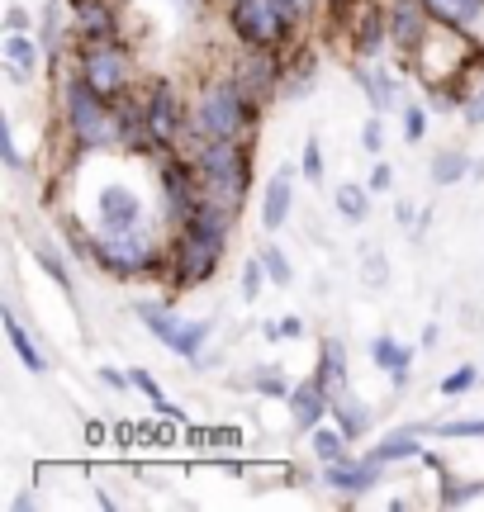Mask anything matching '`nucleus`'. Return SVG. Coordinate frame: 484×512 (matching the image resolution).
<instances>
[{
    "mask_svg": "<svg viewBox=\"0 0 484 512\" xmlns=\"http://www.w3.org/2000/svg\"><path fill=\"white\" fill-rule=\"evenodd\" d=\"M233 219H238V209L209 200V195L195 204V214L176 228V242H171V290H195L219 271L228 238H233Z\"/></svg>",
    "mask_w": 484,
    "mask_h": 512,
    "instance_id": "1",
    "label": "nucleus"
},
{
    "mask_svg": "<svg viewBox=\"0 0 484 512\" xmlns=\"http://www.w3.org/2000/svg\"><path fill=\"white\" fill-rule=\"evenodd\" d=\"M176 152H186L190 162H195L200 190H205L209 200L228 204V209H242L247 190H252V147L242 143V138H209V133L186 128Z\"/></svg>",
    "mask_w": 484,
    "mask_h": 512,
    "instance_id": "2",
    "label": "nucleus"
},
{
    "mask_svg": "<svg viewBox=\"0 0 484 512\" xmlns=\"http://www.w3.org/2000/svg\"><path fill=\"white\" fill-rule=\"evenodd\" d=\"M62 124L67 138L76 143V152H105L119 147V128H114V100L95 91L81 72H72L62 81Z\"/></svg>",
    "mask_w": 484,
    "mask_h": 512,
    "instance_id": "3",
    "label": "nucleus"
},
{
    "mask_svg": "<svg viewBox=\"0 0 484 512\" xmlns=\"http://www.w3.org/2000/svg\"><path fill=\"white\" fill-rule=\"evenodd\" d=\"M304 19L299 0H228V29L242 48H290Z\"/></svg>",
    "mask_w": 484,
    "mask_h": 512,
    "instance_id": "4",
    "label": "nucleus"
},
{
    "mask_svg": "<svg viewBox=\"0 0 484 512\" xmlns=\"http://www.w3.org/2000/svg\"><path fill=\"white\" fill-rule=\"evenodd\" d=\"M261 119V105L252 95L238 86V76L224 72L214 76L200 100H195V110H190V124L195 133H209V138H242V133H252Z\"/></svg>",
    "mask_w": 484,
    "mask_h": 512,
    "instance_id": "5",
    "label": "nucleus"
},
{
    "mask_svg": "<svg viewBox=\"0 0 484 512\" xmlns=\"http://www.w3.org/2000/svg\"><path fill=\"white\" fill-rule=\"evenodd\" d=\"M95 266L114 280H138V275H157L171 266V247H162L152 223H138L129 233L114 238H95Z\"/></svg>",
    "mask_w": 484,
    "mask_h": 512,
    "instance_id": "6",
    "label": "nucleus"
},
{
    "mask_svg": "<svg viewBox=\"0 0 484 512\" xmlns=\"http://www.w3.org/2000/svg\"><path fill=\"white\" fill-rule=\"evenodd\" d=\"M133 313H138V323H143L171 356L200 366V356H205V347H209V332H214L209 318H186V313H176L171 304H162V299H133Z\"/></svg>",
    "mask_w": 484,
    "mask_h": 512,
    "instance_id": "7",
    "label": "nucleus"
},
{
    "mask_svg": "<svg viewBox=\"0 0 484 512\" xmlns=\"http://www.w3.org/2000/svg\"><path fill=\"white\" fill-rule=\"evenodd\" d=\"M157 185H162V219L171 228H181V223L195 214V204L205 200V190H200V171L190 162L186 152H162V162H157Z\"/></svg>",
    "mask_w": 484,
    "mask_h": 512,
    "instance_id": "8",
    "label": "nucleus"
},
{
    "mask_svg": "<svg viewBox=\"0 0 484 512\" xmlns=\"http://www.w3.org/2000/svg\"><path fill=\"white\" fill-rule=\"evenodd\" d=\"M76 62H81V76H86L105 100H119V95L129 91L133 57L119 38H114V43H81V57H76Z\"/></svg>",
    "mask_w": 484,
    "mask_h": 512,
    "instance_id": "9",
    "label": "nucleus"
},
{
    "mask_svg": "<svg viewBox=\"0 0 484 512\" xmlns=\"http://www.w3.org/2000/svg\"><path fill=\"white\" fill-rule=\"evenodd\" d=\"M143 110H148V128H152V152H176L181 147V133L190 124V110L181 105V95L171 81H152L143 91Z\"/></svg>",
    "mask_w": 484,
    "mask_h": 512,
    "instance_id": "10",
    "label": "nucleus"
},
{
    "mask_svg": "<svg viewBox=\"0 0 484 512\" xmlns=\"http://www.w3.org/2000/svg\"><path fill=\"white\" fill-rule=\"evenodd\" d=\"M138 223H148V209H143V195L133 185H100L95 195V238H114V233H129Z\"/></svg>",
    "mask_w": 484,
    "mask_h": 512,
    "instance_id": "11",
    "label": "nucleus"
},
{
    "mask_svg": "<svg viewBox=\"0 0 484 512\" xmlns=\"http://www.w3.org/2000/svg\"><path fill=\"white\" fill-rule=\"evenodd\" d=\"M233 76L257 105H266L271 95H280V76H285L280 48H242V57L233 62Z\"/></svg>",
    "mask_w": 484,
    "mask_h": 512,
    "instance_id": "12",
    "label": "nucleus"
},
{
    "mask_svg": "<svg viewBox=\"0 0 484 512\" xmlns=\"http://www.w3.org/2000/svg\"><path fill=\"white\" fill-rule=\"evenodd\" d=\"M385 10H390V48L404 57V62H413L418 48H423L432 34L428 5H423V0H390Z\"/></svg>",
    "mask_w": 484,
    "mask_h": 512,
    "instance_id": "13",
    "label": "nucleus"
},
{
    "mask_svg": "<svg viewBox=\"0 0 484 512\" xmlns=\"http://www.w3.org/2000/svg\"><path fill=\"white\" fill-rule=\"evenodd\" d=\"M295 209V166H276L261 190V233H280Z\"/></svg>",
    "mask_w": 484,
    "mask_h": 512,
    "instance_id": "14",
    "label": "nucleus"
},
{
    "mask_svg": "<svg viewBox=\"0 0 484 512\" xmlns=\"http://www.w3.org/2000/svg\"><path fill=\"white\" fill-rule=\"evenodd\" d=\"M290 418H295V427L299 432H314L318 422L328 418V413H333V389H328V384H323V375H309V380L304 384H295V389H290Z\"/></svg>",
    "mask_w": 484,
    "mask_h": 512,
    "instance_id": "15",
    "label": "nucleus"
},
{
    "mask_svg": "<svg viewBox=\"0 0 484 512\" xmlns=\"http://www.w3.org/2000/svg\"><path fill=\"white\" fill-rule=\"evenodd\" d=\"M72 5V29L81 43H114L119 38V10L110 0H67Z\"/></svg>",
    "mask_w": 484,
    "mask_h": 512,
    "instance_id": "16",
    "label": "nucleus"
},
{
    "mask_svg": "<svg viewBox=\"0 0 484 512\" xmlns=\"http://www.w3.org/2000/svg\"><path fill=\"white\" fill-rule=\"evenodd\" d=\"M380 470L385 465H375L371 456L366 460H337V465H323V484L333 489V494H342V498H361V494H371L375 484H380Z\"/></svg>",
    "mask_w": 484,
    "mask_h": 512,
    "instance_id": "17",
    "label": "nucleus"
},
{
    "mask_svg": "<svg viewBox=\"0 0 484 512\" xmlns=\"http://www.w3.org/2000/svg\"><path fill=\"white\" fill-rule=\"evenodd\" d=\"M114 128H119V147L152 152V128H148V110H143V95L124 91L114 100Z\"/></svg>",
    "mask_w": 484,
    "mask_h": 512,
    "instance_id": "18",
    "label": "nucleus"
},
{
    "mask_svg": "<svg viewBox=\"0 0 484 512\" xmlns=\"http://www.w3.org/2000/svg\"><path fill=\"white\" fill-rule=\"evenodd\" d=\"M385 43H390V10H385V5H361L356 29H352V53H356V62H375Z\"/></svg>",
    "mask_w": 484,
    "mask_h": 512,
    "instance_id": "19",
    "label": "nucleus"
},
{
    "mask_svg": "<svg viewBox=\"0 0 484 512\" xmlns=\"http://www.w3.org/2000/svg\"><path fill=\"white\" fill-rule=\"evenodd\" d=\"M371 361H375V370H385V375H390L394 389H404V384H409L413 347H404L394 332H375L371 337Z\"/></svg>",
    "mask_w": 484,
    "mask_h": 512,
    "instance_id": "20",
    "label": "nucleus"
},
{
    "mask_svg": "<svg viewBox=\"0 0 484 512\" xmlns=\"http://www.w3.org/2000/svg\"><path fill=\"white\" fill-rule=\"evenodd\" d=\"M423 437H428V432H423V427H418V422H413V427H399V432H390V437H380L371 446V451H366V456L375 460V465H399V460H423L428 456V446H423Z\"/></svg>",
    "mask_w": 484,
    "mask_h": 512,
    "instance_id": "21",
    "label": "nucleus"
},
{
    "mask_svg": "<svg viewBox=\"0 0 484 512\" xmlns=\"http://www.w3.org/2000/svg\"><path fill=\"white\" fill-rule=\"evenodd\" d=\"M0 318H5V337H10L15 356L24 361V370H34V375H48V366H53V361H48V351L34 342V332L19 323V313H15V304H10V299L0 304Z\"/></svg>",
    "mask_w": 484,
    "mask_h": 512,
    "instance_id": "22",
    "label": "nucleus"
},
{
    "mask_svg": "<svg viewBox=\"0 0 484 512\" xmlns=\"http://www.w3.org/2000/svg\"><path fill=\"white\" fill-rule=\"evenodd\" d=\"M0 57H5V72H10V81L15 86H29L38 72V57L43 53V43H34L29 34H5V43H0Z\"/></svg>",
    "mask_w": 484,
    "mask_h": 512,
    "instance_id": "23",
    "label": "nucleus"
},
{
    "mask_svg": "<svg viewBox=\"0 0 484 512\" xmlns=\"http://www.w3.org/2000/svg\"><path fill=\"white\" fill-rule=\"evenodd\" d=\"M356 86L366 91V100H371V114H390V110H404L399 105V86H394L390 72H380V67H371V62H361V67H352Z\"/></svg>",
    "mask_w": 484,
    "mask_h": 512,
    "instance_id": "24",
    "label": "nucleus"
},
{
    "mask_svg": "<svg viewBox=\"0 0 484 512\" xmlns=\"http://www.w3.org/2000/svg\"><path fill=\"white\" fill-rule=\"evenodd\" d=\"M318 375H323V384H328L333 394L352 389V375H347V342H342L337 332H328V337L318 342Z\"/></svg>",
    "mask_w": 484,
    "mask_h": 512,
    "instance_id": "25",
    "label": "nucleus"
},
{
    "mask_svg": "<svg viewBox=\"0 0 484 512\" xmlns=\"http://www.w3.org/2000/svg\"><path fill=\"white\" fill-rule=\"evenodd\" d=\"M333 422L352 441H361L366 432H371V403H361L352 389H342V394H333Z\"/></svg>",
    "mask_w": 484,
    "mask_h": 512,
    "instance_id": "26",
    "label": "nucleus"
},
{
    "mask_svg": "<svg viewBox=\"0 0 484 512\" xmlns=\"http://www.w3.org/2000/svg\"><path fill=\"white\" fill-rule=\"evenodd\" d=\"M423 5H428L432 24H442V29H466V34H470V24L484 15V0H423Z\"/></svg>",
    "mask_w": 484,
    "mask_h": 512,
    "instance_id": "27",
    "label": "nucleus"
},
{
    "mask_svg": "<svg viewBox=\"0 0 484 512\" xmlns=\"http://www.w3.org/2000/svg\"><path fill=\"white\" fill-rule=\"evenodd\" d=\"M333 209L342 214V223H361L371 219V185H356V181H342L333 190Z\"/></svg>",
    "mask_w": 484,
    "mask_h": 512,
    "instance_id": "28",
    "label": "nucleus"
},
{
    "mask_svg": "<svg viewBox=\"0 0 484 512\" xmlns=\"http://www.w3.org/2000/svg\"><path fill=\"white\" fill-rule=\"evenodd\" d=\"M347 446H352V437H347L337 422H333V427H323V422H318L314 432H309V451H314L318 465H337V460H347V456H352Z\"/></svg>",
    "mask_w": 484,
    "mask_h": 512,
    "instance_id": "29",
    "label": "nucleus"
},
{
    "mask_svg": "<svg viewBox=\"0 0 484 512\" xmlns=\"http://www.w3.org/2000/svg\"><path fill=\"white\" fill-rule=\"evenodd\" d=\"M428 176H432V185H456V181H466L470 176V157H466V147H442L437 157H432V166H428Z\"/></svg>",
    "mask_w": 484,
    "mask_h": 512,
    "instance_id": "30",
    "label": "nucleus"
},
{
    "mask_svg": "<svg viewBox=\"0 0 484 512\" xmlns=\"http://www.w3.org/2000/svg\"><path fill=\"white\" fill-rule=\"evenodd\" d=\"M285 72H290V81H280V100H299V95L314 91L318 57H314V53H304V57L295 62V67H285Z\"/></svg>",
    "mask_w": 484,
    "mask_h": 512,
    "instance_id": "31",
    "label": "nucleus"
},
{
    "mask_svg": "<svg viewBox=\"0 0 484 512\" xmlns=\"http://www.w3.org/2000/svg\"><path fill=\"white\" fill-rule=\"evenodd\" d=\"M247 384H252L257 394H266V399H290V389H295V384L285 380V366H257L247 375Z\"/></svg>",
    "mask_w": 484,
    "mask_h": 512,
    "instance_id": "32",
    "label": "nucleus"
},
{
    "mask_svg": "<svg viewBox=\"0 0 484 512\" xmlns=\"http://www.w3.org/2000/svg\"><path fill=\"white\" fill-rule=\"evenodd\" d=\"M34 261H38V266H43V271H48V275L57 280V290H67V294H72V271H67V261H62V252H57V247H53L48 238H38V242H34Z\"/></svg>",
    "mask_w": 484,
    "mask_h": 512,
    "instance_id": "33",
    "label": "nucleus"
},
{
    "mask_svg": "<svg viewBox=\"0 0 484 512\" xmlns=\"http://www.w3.org/2000/svg\"><path fill=\"white\" fill-rule=\"evenodd\" d=\"M257 256H261V266H266V280H271V285H280V290L295 285V266H290V256L280 252L276 242H266Z\"/></svg>",
    "mask_w": 484,
    "mask_h": 512,
    "instance_id": "34",
    "label": "nucleus"
},
{
    "mask_svg": "<svg viewBox=\"0 0 484 512\" xmlns=\"http://www.w3.org/2000/svg\"><path fill=\"white\" fill-rule=\"evenodd\" d=\"M361 285H366V290H385V285H390V261H385L380 247H366V252H361Z\"/></svg>",
    "mask_w": 484,
    "mask_h": 512,
    "instance_id": "35",
    "label": "nucleus"
},
{
    "mask_svg": "<svg viewBox=\"0 0 484 512\" xmlns=\"http://www.w3.org/2000/svg\"><path fill=\"white\" fill-rule=\"evenodd\" d=\"M475 498H484V479H470V484L447 479L442 494H437V503H442V508H461V503H475Z\"/></svg>",
    "mask_w": 484,
    "mask_h": 512,
    "instance_id": "36",
    "label": "nucleus"
},
{
    "mask_svg": "<svg viewBox=\"0 0 484 512\" xmlns=\"http://www.w3.org/2000/svg\"><path fill=\"white\" fill-rule=\"evenodd\" d=\"M428 437H484V418H456V422H418Z\"/></svg>",
    "mask_w": 484,
    "mask_h": 512,
    "instance_id": "37",
    "label": "nucleus"
},
{
    "mask_svg": "<svg viewBox=\"0 0 484 512\" xmlns=\"http://www.w3.org/2000/svg\"><path fill=\"white\" fill-rule=\"evenodd\" d=\"M57 38H62V0H48L43 24H38V43H43V53L48 57H57Z\"/></svg>",
    "mask_w": 484,
    "mask_h": 512,
    "instance_id": "38",
    "label": "nucleus"
},
{
    "mask_svg": "<svg viewBox=\"0 0 484 512\" xmlns=\"http://www.w3.org/2000/svg\"><path fill=\"white\" fill-rule=\"evenodd\" d=\"M423 138H428V105H423V100H409V105H404V143H423Z\"/></svg>",
    "mask_w": 484,
    "mask_h": 512,
    "instance_id": "39",
    "label": "nucleus"
},
{
    "mask_svg": "<svg viewBox=\"0 0 484 512\" xmlns=\"http://www.w3.org/2000/svg\"><path fill=\"white\" fill-rule=\"evenodd\" d=\"M62 238L76 252V261H95V233H86L76 219H62Z\"/></svg>",
    "mask_w": 484,
    "mask_h": 512,
    "instance_id": "40",
    "label": "nucleus"
},
{
    "mask_svg": "<svg viewBox=\"0 0 484 512\" xmlns=\"http://www.w3.org/2000/svg\"><path fill=\"white\" fill-rule=\"evenodd\" d=\"M480 380H484V375L475 366H456L451 375H442V394H447V399H461V394H470Z\"/></svg>",
    "mask_w": 484,
    "mask_h": 512,
    "instance_id": "41",
    "label": "nucleus"
},
{
    "mask_svg": "<svg viewBox=\"0 0 484 512\" xmlns=\"http://www.w3.org/2000/svg\"><path fill=\"white\" fill-rule=\"evenodd\" d=\"M299 166H304V181L309 185H323V147H318V138H304Z\"/></svg>",
    "mask_w": 484,
    "mask_h": 512,
    "instance_id": "42",
    "label": "nucleus"
},
{
    "mask_svg": "<svg viewBox=\"0 0 484 512\" xmlns=\"http://www.w3.org/2000/svg\"><path fill=\"white\" fill-rule=\"evenodd\" d=\"M361 152H371V157L385 152V114H371V119L361 124Z\"/></svg>",
    "mask_w": 484,
    "mask_h": 512,
    "instance_id": "43",
    "label": "nucleus"
},
{
    "mask_svg": "<svg viewBox=\"0 0 484 512\" xmlns=\"http://www.w3.org/2000/svg\"><path fill=\"white\" fill-rule=\"evenodd\" d=\"M261 280H266L261 256H247V261H242V299H261Z\"/></svg>",
    "mask_w": 484,
    "mask_h": 512,
    "instance_id": "44",
    "label": "nucleus"
},
{
    "mask_svg": "<svg viewBox=\"0 0 484 512\" xmlns=\"http://www.w3.org/2000/svg\"><path fill=\"white\" fill-rule=\"evenodd\" d=\"M129 380H133V389H138V394H148L152 408H157V403H167V394H162V384H157V375H152V370L133 366V370H129Z\"/></svg>",
    "mask_w": 484,
    "mask_h": 512,
    "instance_id": "45",
    "label": "nucleus"
},
{
    "mask_svg": "<svg viewBox=\"0 0 484 512\" xmlns=\"http://www.w3.org/2000/svg\"><path fill=\"white\" fill-rule=\"evenodd\" d=\"M0 157H5V166H10V171H24V157H19V147H15L10 119H0Z\"/></svg>",
    "mask_w": 484,
    "mask_h": 512,
    "instance_id": "46",
    "label": "nucleus"
},
{
    "mask_svg": "<svg viewBox=\"0 0 484 512\" xmlns=\"http://www.w3.org/2000/svg\"><path fill=\"white\" fill-rule=\"evenodd\" d=\"M366 185H371V195H385V190H394V166L385 162V157H375L371 176H366Z\"/></svg>",
    "mask_w": 484,
    "mask_h": 512,
    "instance_id": "47",
    "label": "nucleus"
},
{
    "mask_svg": "<svg viewBox=\"0 0 484 512\" xmlns=\"http://www.w3.org/2000/svg\"><path fill=\"white\" fill-rule=\"evenodd\" d=\"M461 114H466L470 128H484V76H480V86L466 95V110H461Z\"/></svg>",
    "mask_w": 484,
    "mask_h": 512,
    "instance_id": "48",
    "label": "nucleus"
},
{
    "mask_svg": "<svg viewBox=\"0 0 484 512\" xmlns=\"http://www.w3.org/2000/svg\"><path fill=\"white\" fill-rule=\"evenodd\" d=\"M29 24H34V19H29L24 5H10V10H5V34H29Z\"/></svg>",
    "mask_w": 484,
    "mask_h": 512,
    "instance_id": "49",
    "label": "nucleus"
},
{
    "mask_svg": "<svg viewBox=\"0 0 484 512\" xmlns=\"http://www.w3.org/2000/svg\"><path fill=\"white\" fill-rule=\"evenodd\" d=\"M95 375H100V384H105V389H133V380H129V370H114V366H100V370H95Z\"/></svg>",
    "mask_w": 484,
    "mask_h": 512,
    "instance_id": "50",
    "label": "nucleus"
},
{
    "mask_svg": "<svg viewBox=\"0 0 484 512\" xmlns=\"http://www.w3.org/2000/svg\"><path fill=\"white\" fill-rule=\"evenodd\" d=\"M394 219H399V228H404V233H409V242H413V233H418V219H413V204L409 200H399Z\"/></svg>",
    "mask_w": 484,
    "mask_h": 512,
    "instance_id": "51",
    "label": "nucleus"
},
{
    "mask_svg": "<svg viewBox=\"0 0 484 512\" xmlns=\"http://www.w3.org/2000/svg\"><path fill=\"white\" fill-rule=\"evenodd\" d=\"M437 347H442V328L428 323V328H423V351H437Z\"/></svg>",
    "mask_w": 484,
    "mask_h": 512,
    "instance_id": "52",
    "label": "nucleus"
},
{
    "mask_svg": "<svg viewBox=\"0 0 484 512\" xmlns=\"http://www.w3.org/2000/svg\"><path fill=\"white\" fill-rule=\"evenodd\" d=\"M38 503H43V498H38L34 489H24V494H15V508H19V512H34Z\"/></svg>",
    "mask_w": 484,
    "mask_h": 512,
    "instance_id": "53",
    "label": "nucleus"
},
{
    "mask_svg": "<svg viewBox=\"0 0 484 512\" xmlns=\"http://www.w3.org/2000/svg\"><path fill=\"white\" fill-rule=\"evenodd\" d=\"M261 337H266V342H285V332H280V318H266V323H261Z\"/></svg>",
    "mask_w": 484,
    "mask_h": 512,
    "instance_id": "54",
    "label": "nucleus"
},
{
    "mask_svg": "<svg viewBox=\"0 0 484 512\" xmlns=\"http://www.w3.org/2000/svg\"><path fill=\"white\" fill-rule=\"evenodd\" d=\"M280 332H285V337H304V323L290 313V318H280Z\"/></svg>",
    "mask_w": 484,
    "mask_h": 512,
    "instance_id": "55",
    "label": "nucleus"
},
{
    "mask_svg": "<svg viewBox=\"0 0 484 512\" xmlns=\"http://www.w3.org/2000/svg\"><path fill=\"white\" fill-rule=\"evenodd\" d=\"M323 5H333V10H342V5H347V0H323Z\"/></svg>",
    "mask_w": 484,
    "mask_h": 512,
    "instance_id": "56",
    "label": "nucleus"
},
{
    "mask_svg": "<svg viewBox=\"0 0 484 512\" xmlns=\"http://www.w3.org/2000/svg\"><path fill=\"white\" fill-rule=\"evenodd\" d=\"M181 5H200V0H181Z\"/></svg>",
    "mask_w": 484,
    "mask_h": 512,
    "instance_id": "57",
    "label": "nucleus"
}]
</instances>
